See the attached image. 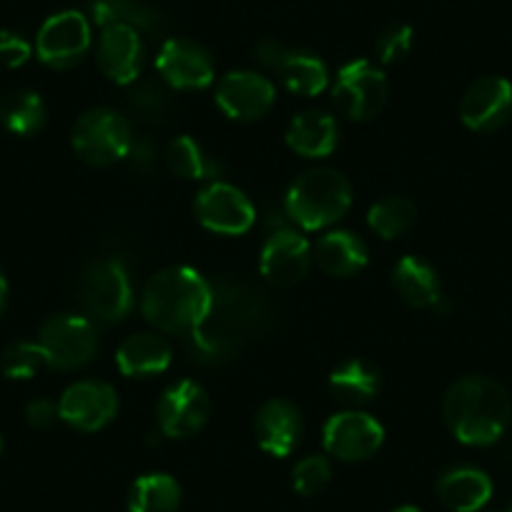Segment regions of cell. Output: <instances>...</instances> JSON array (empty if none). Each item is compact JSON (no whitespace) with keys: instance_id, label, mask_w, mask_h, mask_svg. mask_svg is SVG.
<instances>
[{"instance_id":"obj_1","label":"cell","mask_w":512,"mask_h":512,"mask_svg":"<svg viewBox=\"0 0 512 512\" xmlns=\"http://www.w3.org/2000/svg\"><path fill=\"white\" fill-rule=\"evenodd\" d=\"M442 415L462 445H495L510 425V395L497 379L470 374L457 379L447 390Z\"/></svg>"},{"instance_id":"obj_2","label":"cell","mask_w":512,"mask_h":512,"mask_svg":"<svg viewBox=\"0 0 512 512\" xmlns=\"http://www.w3.org/2000/svg\"><path fill=\"white\" fill-rule=\"evenodd\" d=\"M214 304V287L189 267H166L149 279L141 297L146 322L166 334H194Z\"/></svg>"},{"instance_id":"obj_3","label":"cell","mask_w":512,"mask_h":512,"mask_svg":"<svg viewBox=\"0 0 512 512\" xmlns=\"http://www.w3.org/2000/svg\"><path fill=\"white\" fill-rule=\"evenodd\" d=\"M267 319L269 309L262 294L241 282H219L214 287L209 317L189 337H194V344L206 357H229L241 344L259 337L267 327Z\"/></svg>"},{"instance_id":"obj_4","label":"cell","mask_w":512,"mask_h":512,"mask_svg":"<svg viewBox=\"0 0 512 512\" xmlns=\"http://www.w3.org/2000/svg\"><path fill=\"white\" fill-rule=\"evenodd\" d=\"M352 206V184L337 169H312L299 176L284 196V211L307 231L337 224Z\"/></svg>"},{"instance_id":"obj_5","label":"cell","mask_w":512,"mask_h":512,"mask_svg":"<svg viewBox=\"0 0 512 512\" xmlns=\"http://www.w3.org/2000/svg\"><path fill=\"white\" fill-rule=\"evenodd\" d=\"M131 123L111 108H91L73 126L71 144L88 166H111L123 161L134 144Z\"/></svg>"},{"instance_id":"obj_6","label":"cell","mask_w":512,"mask_h":512,"mask_svg":"<svg viewBox=\"0 0 512 512\" xmlns=\"http://www.w3.org/2000/svg\"><path fill=\"white\" fill-rule=\"evenodd\" d=\"M81 299L101 322H121L134 309V284L121 259H98L83 272Z\"/></svg>"},{"instance_id":"obj_7","label":"cell","mask_w":512,"mask_h":512,"mask_svg":"<svg viewBox=\"0 0 512 512\" xmlns=\"http://www.w3.org/2000/svg\"><path fill=\"white\" fill-rule=\"evenodd\" d=\"M38 344L48 357V367L78 369L96 357V327L81 314H56L41 327Z\"/></svg>"},{"instance_id":"obj_8","label":"cell","mask_w":512,"mask_h":512,"mask_svg":"<svg viewBox=\"0 0 512 512\" xmlns=\"http://www.w3.org/2000/svg\"><path fill=\"white\" fill-rule=\"evenodd\" d=\"M254 58L277 73L279 81L297 96H319L329 86V71L322 58L302 48H289L279 41H259Z\"/></svg>"},{"instance_id":"obj_9","label":"cell","mask_w":512,"mask_h":512,"mask_svg":"<svg viewBox=\"0 0 512 512\" xmlns=\"http://www.w3.org/2000/svg\"><path fill=\"white\" fill-rule=\"evenodd\" d=\"M332 96L344 116L352 121H369L387 103V78L369 61H352L339 68Z\"/></svg>"},{"instance_id":"obj_10","label":"cell","mask_w":512,"mask_h":512,"mask_svg":"<svg viewBox=\"0 0 512 512\" xmlns=\"http://www.w3.org/2000/svg\"><path fill=\"white\" fill-rule=\"evenodd\" d=\"M91 23L83 13L63 11L48 18L36 38V53L46 66L71 68L91 51Z\"/></svg>"},{"instance_id":"obj_11","label":"cell","mask_w":512,"mask_h":512,"mask_svg":"<svg viewBox=\"0 0 512 512\" xmlns=\"http://www.w3.org/2000/svg\"><path fill=\"white\" fill-rule=\"evenodd\" d=\"M309 267H312V246H309L307 236H302L299 231L282 226L264 241L259 272L272 287H297L307 277Z\"/></svg>"},{"instance_id":"obj_12","label":"cell","mask_w":512,"mask_h":512,"mask_svg":"<svg viewBox=\"0 0 512 512\" xmlns=\"http://www.w3.org/2000/svg\"><path fill=\"white\" fill-rule=\"evenodd\" d=\"M196 219L214 234L241 236L254 226L256 211L249 196L236 186L214 181L196 196Z\"/></svg>"},{"instance_id":"obj_13","label":"cell","mask_w":512,"mask_h":512,"mask_svg":"<svg viewBox=\"0 0 512 512\" xmlns=\"http://www.w3.org/2000/svg\"><path fill=\"white\" fill-rule=\"evenodd\" d=\"M384 427L372 415L347 410L324 425V450L342 462H362L382 447Z\"/></svg>"},{"instance_id":"obj_14","label":"cell","mask_w":512,"mask_h":512,"mask_svg":"<svg viewBox=\"0 0 512 512\" xmlns=\"http://www.w3.org/2000/svg\"><path fill=\"white\" fill-rule=\"evenodd\" d=\"M209 415V395H206L201 384L191 382V379H181V382L171 384L169 390L161 395L159 407H156L161 432L166 437H174V440L194 437L196 432L204 430Z\"/></svg>"},{"instance_id":"obj_15","label":"cell","mask_w":512,"mask_h":512,"mask_svg":"<svg viewBox=\"0 0 512 512\" xmlns=\"http://www.w3.org/2000/svg\"><path fill=\"white\" fill-rule=\"evenodd\" d=\"M156 71L179 91H201L214 83V58L201 43L189 38H169L156 56Z\"/></svg>"},{"instance_id":"obj_16","label":"cell","mask_w":512,"mask_h":512,"mask_svg":"<svg viewBox=\"0 0 512 512\" xmlns=\"http://www.w3.org/2000/svg\"><path fill=\"white\" fill-rule=\"evenodd\" d=\"M277 91L269 78L254 71H231L216 86V106L231 121H259L272 111Z\"/></svg>"},{"instance_id":"obj_17","label":"cell","mask_w":512,"mask_h":512,"mask_svg":"<svg viewBox=\"0 0 512 512\" xmlns=\"http://www.w3.org/2000/svg\"><path fill=\"white\" fill-rule=\"evenodd\" d=\"M96 61L103 76L118 86H134L141 76L144 43L141 31L126 23H111L101 28L96 46Z\"/></svg>"},{"instance_id":"obj_18","label":"cell","mask_w":512,"mask_h":512,"mask_svg":"<svg viewBox=\"0 0 512 512\" xmlns=\"http://www.w3.org/2000/svg\"><path fill=\"white\" fill-rule=\"evenodd\" d=\"M118 412V395L111 384L86 382L71 384L58 400V415L63 422L83 432H96L106 427Z\"/></svg>"},{"instance_id":"obj_19","label":"cell","mask_w":512,"mask_h":512,"mask_svg":"<svg viewBox=\"0 0 512 512\" xmlns=\"http://www.w3.org/2000/svg\"><path fill=\"white\" fill-rule=\"evenodd\" d=\"M512 116V83L487 76L472 83L460 103V118L470 131L490 134L505 126Z\"/></svg>"},{"instance_id":"obj_20","label":"cell","mask_w":512,"mask_h":512,"mask_svg":"<svg viewBox=\"0 0 512 512\" xmlns=\"http://www.w3.org/2000/svg\"><path fill=\"white\" fill-rule=\"evenodd\" d=\"M256 442L267 455L289 457L302 440V412L289 400H269L254 417Z\"/></svg>"},{"instance_id":"obj_21","label":"cell","mask_w":512,"mask_h":512,"mask_svg":"<svg viewBox=\"0 0 512 512\" xmlns=\"http://www.w3.org/2000/svg\"><path fill=\"white\" fill-rule=\"evenodd\" d=\"M339 144V126L324 111H304L287 128V146L304 159H324Z\"/></svg>"},{"instance_id":"obj_22","label":"cell","mask_w":512,"mask_h":512,"mask_svg":"<svg viewBox=\"0 0 512 512\" xmlns=\"http://www.w3.org/2000/svg\"><path fill=\"white\" fill-rule=\"evenodd\" d=\"M437 497L452 512H477L490 502L492 480L477 467H452L437 482Z\"/></svg>"},{"instance_id":"obj_23","label":"cell","mask_w":512,"mask_h":512,"mask_svg":"<svg viewBox=\"0 0 512 512\" xmlns=\"http://www.w3.org/2000/svg\"><path fill=\"white\" fill-rule=\"evenodd\" d=\"M392 284H395L397 294L410 307L432 309L442 299L437 269L427 259H422V256H402L400 262L395 264V269H392Z\"/></svg>"},{"instance_id":"obj_24","label":"cell","mask_w":512,"mask_h":512,"mask_svg":"<svg viewBox=\"0 0 512 512\" xmlns=\"http://www.w3.org/2000/svg\"><path fill=\"white\" fill-rule=\"evenodd\" d=\"M314 259L332 277H354L369 262L367 244L352 231H327L314 246Z\"/></svg>"},{"instance_id":"obj_25","label":"cell","mask_w":512,"mask_h":512,"mask_svg":"<svg viewBox=\"0 0 512 512\" xmlns=\"http://www.w3.org/2000/svg\"><path fill=\"white\" fill-rule=\"evenodd\" d=\"M171 357L174 354L164 337L139 332L123 339L116 352V364L126 377H151V374L166 372Z\"/></svg>"},{"instance_id":"obj_26","label":"cell","mask_w":512,"mask_h":512,"mask_svg":"<svg viewBox=\"0 0 512 512\" xmlns=\"http://www.w3.org/2000/svg\"><path fill=\"white\" fill-rule=\"evenodd\" d=\"M329 390H332L334 400L357 410L377 397L379 369L367 359H349L329 374Z\"/></svg>"},{"instance_id":"obj_27","label":"cell","mask_w":512,"mask_h":512,"mask_svg":"<svg viewBox=\"0 0 512 512\" xmlns=\"http://www.w3.org/2000/svg\"><path fill=\"white\" fill-rule=\"evenodd\" d=\"M93 21L98 26H111V23H126L136 31L159 33L164 26V16L146 0H88Z\"/></svg>"},{"instance_id":"obj_28","label":"cell","mask_w":512,"mask_h":512,"mask_svg":"<svg viewBox=\"0 0 512 512\" xmlns=\"http://www.w3.org/2000/svg\"><path fill=\"white\" fill-rule=\"evenodd\" d=\"M181 505V487L166 472L139 477L128 492V512H176Z\"/></svg>"},{"instance_id":"obj_29","label":"cell","mask_w":512,"mask_h":512,"mask_svg":"<svg viewBox=\"0 0 512 512\" xmlns=\"http://www.w3.org/2000/svg\"><path fill=\"white\" fill-rule=\"evenodd\" d=\"M0 121L11 134L33 136L46 123V103L36 91H11L0 101Z\"/></svg>"},{"instance_id":"obj_30","label":"cell","mask_w":512,"mask_h":512,"mask_svg":"<svg viewBox=\"0 0 512 512\" xmlns=\"http://www.w3.org/2000/svg\"><path fill=\"white\" fill-rule=\"evenodd\" d=\"M166 166L171 174L181 176L189 181L214 179L221 174V164L211 159L201 144H196L191 136H176L169 146H166Z\"/></svg>"},{"instance_id":"obj_31","label":"cell","mask_w":512,"mask_h":512,"mask_svg":"<svg viewBox=\"0 0 512 512\" xmlns=\"http://www.w3.org/2000/svg\"><path fill=\"white\" fill-rule=\"evenodd\" d=\"M415 221H417V206L415 201L407 199V196H390V199L377 201L367 214L369 229L387 241L407 234Z\"/></svg>"},{"instance_id":"obj_32","label":"cell","mask_w":512,"mask_h":512,"mask_svg":"<svg viewBox=\"0 0 512 512\" xmlns=\"http://www.w3.org/2000/svg\"><path fill=\"white\" fill-rule=\"evenodd\" d=\"M43 367H48V357L38 342H13L0 357V369L11 379H31Z\"/></svg>"},{"instance_id":"obj_33","label":"cell","mask_w":512,"mask_h":512,"mask_svg":"<svg viewBox=\"0 0 512 512\" xmlns=\"http://www.w3.org/2000/svg\"><path fill=\"white\" fill-rule=\"evenodd\" d=\"M128 111L134 113V118H139V121L156 126V123L164 121L166 113H169V98H166L164 88L156 86V83H136V86L128 91Z\"/></svg>"},{"instance_id":"obj_34","label":"cell","mask_w":512,"mask_h":512,"mask_svg":"<svg viewBox=\"0 0 512 512\" xmlns=\"http://www.w3.org/2000/svg\"><path fill=\"white\" fill-rule=\"evenodd\" d=\"M329 482H332V465L322 455L304 457L302 462H297V467L292 472L294 490L304 497L319 495Z\"/></svg>"},{"instance_id":"obj_35","label":"cell","mask_w":512,"mask_h":512,"mask_svg":"<svg viewBox=\"0 0 512 512\" xmlns=\"http://www.w3.org/2000/svg\"><path fill=\"white\" fill-rule=\"evenodd\" d=\"M374 51L382 63H397L412 51V28L405 23H392V26L382 28L374 41Z\"/></svg>"},{"instance_id":"obj_36","label":"cell","mask_w":512,"mask_h":512,"mask_svg":"<svg viewBox=\"0 0 512 512\" xmlns=\"http://www.w3.org/2000/svg\"><path fill=\"white\" fill-rule=\"evenodd\" d=\"M31 53H33L31 43H28L23 36H18V33H11V31L0 33V63H3V66L21 68L23 63H28Z\"/></svg>"},{"instance_id":"obj_37","label":"cell","mask_w":512,"mask_h":512,"mask_svg":"<svg viewBox=\"0 0 512 512\" xmlns=\"http://www.w3.org/2000/svg\"><path fill=\"white\" fill-rule=\"evenodd\" d=\"M26 420L33 430H48V427L56 425V420H61V415H58V405L41 397L26 407Z\"/></svg>"},{"instance_id":"obj_38","label":"cell","mask_w":512,"mask_h":512,"mask_svg":"<svg viewBox=\"0 0 512 512\" xmlns=\"http://www.w3.org/2000/svg\"><path fill=\"white\" fill-rule=\"evenodd\" d=\"M154 156H156V151H154V146H151V141L134 139V144H131V151H128L126 161L134 166L136 171H151V169H154V164H156Z\"/></svg>"},{"instance_id":"obj_39","label":"cell","mask_w":512,"mask_h":512,"mask_svg":"<svg viewBox=\"0 0 512 512\" xmlns=\"http://www.w3.org/2000/svg\"><path fill=\"white\" fill-rule=\"evenodd\" d=\"M6 302H8V282H6V274L0 272V312L6 309Z\"/></svg>"},{"instance_id":"obj_40","label":"cell","mask_w":512,"mask_h":512,"mask_svg":"<svg viewBox=\"0 0 512 512\" xmlns=\"http://www.w3.org/2000/svg\"><path fill=\"white\" fill-rule=\"evenodd\" d=\"M392 512H422V510H420V507H415V505H402V507H395Z\"/></svg>"},{"instance_id":"obj_41","label":"cell","mask_w":512,"mask_h":512,"mask_svg":"<svg viewBox=\"0 0 512 512\" xmlns=\"http://www.w3.org/2000/svg\"><path fill=\"white\" fill-rule=\"evenodd\" d=\"M0 452H3V437H0Z\"/></svg>"},{"instance_id":"obj_42","label":"cell","mask_w":512,"mask_h":512,"mask_svg":"<svg viewBox=\"0 0 512 512\" xmlns=\"http://www.w3.org/2000/svg\"><path fill=\"white\" fill-rule=\"evenodd\" d=\"M507 512H512V505H510V510H507Z\"/></svg>"}]
</instances>
